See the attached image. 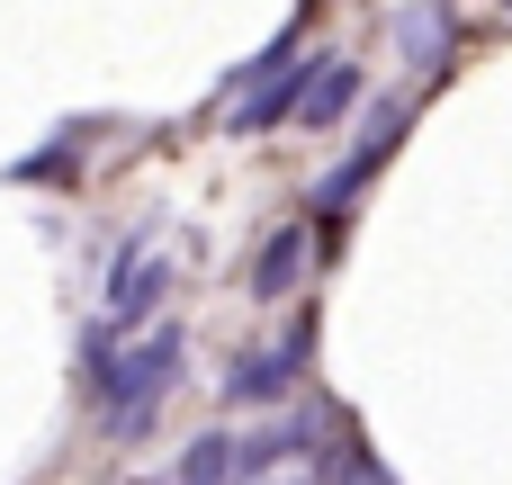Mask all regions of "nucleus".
I'll use <instances>...</instances> for the list:
<instances>
[{
	"label": "nucleus",
	"mask_w": 512,
	"mask_h": 485,
	"mask_svg": "<svg viewBox=\"0 0 512 485\" xmlns=\"http://www.w3.org/2000/svg\"><path fill=\"white\" fill-rule=\"evenodd\" d=\"M0 180H63V189H72V180H81V153H72V144H45V153H27V162H9Z\"/></svg>",
	"instance_id": "9b49d317"
},
{
	"label": "nucleus",
	"mask_w": 512,
	"mask_h": 485,
	"mask_svg": "<svg viewBox=\"0 0 512 485\" xmlns=\"http://www.w3.org/2000/svg\"><path fill=\"white\" fill-rule=\"evenodd\" d=\"M306 360H315V306H297V324H288V342H279V351H252V360H234L225 396H234V405H279V396L306 378Z\"/></svg>",
	"instance_id": "7ed1b4c3"
},
{
	"label": "nucleus",
	"mask_w": 512,
	"mask_h": 485,
	"mask_svg": "<svg viewBox=\"0 0 512 485\" xmlns=\"http://www.w3.org/2000/svg\"><path fill=\"white\" fill-rule=\"evenodd\" d=\"M234 477H243V441L234 432H198L180 450V485H234Z\"/></svg>",
	"instance_id": "9d476101"
},
{
	"label": "nucleus",
	"mask_w": 512,
	"mask_h": 485,
	"mask_svg": "<svg viewBox=\"0 0 512 485\" xmlns=\"http://www.w3.org/2000/svg\"><path fill=\"white\" fill-rule=\"evenodd\" d=\"M396 54L414 63V72H450V54H459V18H450V0H405L396 9Z\"/></svg>",
	"instance_id": "423d86ee"
},
{
	"label": "nucleus",
	"mask_w": 512,
	"mask_h": 485,
	"mask_svg": "<svg viewBox=\"0 0 512 485\" xmlns=\"http://www.w3.org/2000/svg\"><path fill=\"white\" fill-rule=\"evenodd\" d=\"M405 117H414L405 99H378V108L360 117V135H351V153H342V162H333V171L315 180V216H342V207H351V198H360V189L378 180V162H387V153L405 144Z\"/></svg>",
	"instance_id": "f03ea898"
},
{
	"label": "nucleus",
	"mask_w": 512,
	"mask_h": 485,
	"mask_svg": "<svg viewBox=\"0 0 512 485\" xmlns=\"http://www.w3.org/2000/svg\"><path fill=\"white\" fill-rule=\"evenodd\" d=\"M324 63H333V54H297V63L261 72V81H252V90L225 108V126H234V135H270L279 117H297V108H306V90L324 81Z\"/></svg>",
	"instance_id": "20e7f679"
},
{
	"label": "nucleus",
	"mask_w": 512,
	"mask_h": 485,
	"mask_svg": "<svg viewBox=\"0 0 512 485\" xmlns=\"http://www.w3.org/2000/svg\"><path fill=\"white\" fill-rule=\"evenodd\" d=\"M315 432H324L315 414H270V423H261V432L243 441V477L261 485L270 468H279V459H306V450H315Z\"/></svg>",
	"instance_id": "6e6552de"
},
{
	"label": "nucleus",
	"mask_w": 512,
	"mask_h": 485,
	"mask_svg": "<svg viewBox=\"0 0 512 485\" xmlns=\"http://www.w3.org/2000/svg\"><path fill=\"white\" fill-rule=\"evenodd\" d=\"M297 279H306V225H279V234L261 243V261H252V297H261V306H288Z\"/></svg>",
	"instance_id": "0eeeda50"
},
{
	"label": "nucleus",
	"mask_w": 512,
	"mask_h": 485,
	"mask_svg": "<svg viewBox=\"0 0 512 485\" xmlns=\"http://www.w3.org/2000/svg\"><path fill=\"white\" fill-rule=\"evenodd\" d=\"M162 297H171V261L135 234V243L108 261V324H117V333H135V324H153V315H162Z\"/></svg>",
	"instance_id": "39448f33"
},
{
	"label": "nucleus",
	"mask_w": 512,
	"mask_h": 485,
	"mask_svg": "<svg viewBox=\"0 0 512 485\" xmlns=\"http://www.w3.org/2000/svg\"><path fill=\"white\" fill-rule=\"evenodd\" d=\"M351 108H360V63H351V54H333V63H324V81L306 90V108H297V126H342Z\"/></svg>",
	"instance_id": "1a4fd4ad"
},
{
	"label": "nucleus",
	"mask_w": 512,
	"mask_h": 485,
	"mask_svg": "<svg viewBox=\"0 0 512 485\" xmlns=\"http://www.w3.org/2000/svg\"><path fill=\"white\" fill-rule=\"evenodd\" d=\"M180 369H189V333H180V324H144V342H126V351L108 360L99 432H108V441H144L153 414H162V396L180 387Z\"/></svg>",
	"instance_id": "f257e3e1"
}]
</instances>
